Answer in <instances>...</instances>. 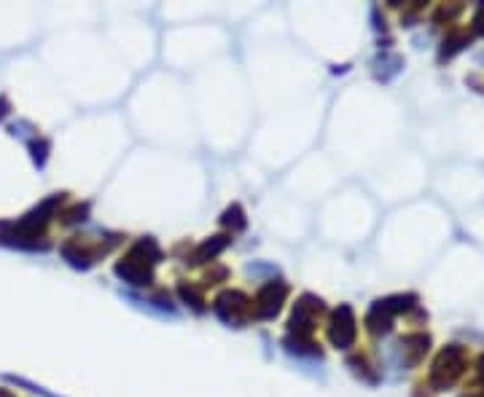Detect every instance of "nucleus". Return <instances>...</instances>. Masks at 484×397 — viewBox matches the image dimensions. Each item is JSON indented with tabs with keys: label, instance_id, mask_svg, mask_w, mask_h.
Instances as JSON below:
<instances>
[{
	"label": "nucleus",
	"instance_id": "1",
	"mask_svg": "<svg viewBox=\"0 0 484 397\" xmlns=\"http://www.w3.org/2000/svg\"><path fill=\"white\" fill-rule=\"evenodd\" d=\"M323 311L321 298L315 296H301L299 304L290 314V333H296L299 338L310 336L312 333V325H315V317Z\"/></svg>",
	"mask_w": 484,
	"mask_h": 397
},
{
	"label": "nucleus",
	"instance_id": "2",
	"mask_svg": "<svg viewBox=\"0 0 484 397\" xmlns=\"http://www.w3.org/2000/svg\"><path fill=\"white\" fill-rule=\"evenodd\" d=\"M328 338L336 349H347L355 341V314L350 306H339L331 317V328H328Z\"/></svg>",
	"mask_w": 484,
	"mask_h": 397
},
{
	"label": "nucleus",
	"instance_id": "3",
	"mask_svg": "<svg viewBox=\"0 0 484 397\" xmlns=\"http://www.w3.org/2000/svg\"><path fill=\"white\" fill-rule=\"evenodd\" d=\"M465 365V360H463V349L460 346H447L444 352H441V357L436 360V368H433V384L436 387H447L452 384V378L463 370Z\"/></svg>",
	"mask_w": 484,
	"mask_h": 397
},
{
	"label": "nucleus",
	"instance_id": "4",
	"mask_svg": "<svg viewBox=\"0 0 484 397\" xmlns=\"http://www.w3.org/2000/svg\"><path fill=\"white\" fill-rule=\"evenodd\" d=\"M286 296H288V287H286L283 282H269L266 287H261V293L256 296V317L272 320V317L280 311Z\"/></svg>",
	"mask_w": 484,
	"mask_h": 397
},
{
	"label": "nucleus",
	"instance_id": "5",
	"mask_svg": "<svg viewBox=\"0 0 484 397\" xmlns=\"http://www.w3.org/2000/svg\"><path fill=\"white\" fill-rule=\"evenodd\" d=\"M245 309H248V298L237 290H226L224 296H218L216 301V314L224 320V322H242L245 317Z\"/></svg>",
	"mask_w": 484,
	"mask_h": 397
},
{
	"label": "nucleus",
	"instance_id": "6",
	"mask_svg": "<svg viewBox=\"0 0 484 397\" xmlns=\"http://www.w3.org/2000/svg\"><path fill=\"white\" fill-rule=\"evenodd\" d=\"M116 274L122 276L124 282H129V285H148L154 279L151 266L143 263V261H137L135 255H127L122 263H116Z\"/></svg>",
	"mask_w": 484,
	"mask_h": 397
},
{
	"label": "nucleus",
	"instance_id": "7",
	"mask_svg": "<svg viewBox=\"0 0 484 397\" xmlns=\"http://www.w3.org/2000/svg\"><path fill=\"white\" fill-rule=\"evenodd\" d=\"M129 255H135L137 261H143V263H148V266H154V263H159L161 261V250L154 239H140L137 245L132 247Z\"/></svg>",
	"mask_w": 484,
	"mask_h": 397
},
{
	"label": "nucleus",
	"instance_id": "8",
	"mask_svg": "<svg viewBox=\"0 0 484 397\" xmlns=\"http://www.w3.org/2000/svg\"><path fill=\"white\" fill-rule=\"evenodd\" d=\"M231 239L229 237H224V234H218V237H213V239H207L205 245L199 247L196 252H194V263H205V261H210V258H216L221 250H226V245H229Z\"/></svg>",
	"mask_w": 484,
	"mask_h": 397
},
{
	"label": "nucleus",
	"instance_id": "9",
	"mask_svg": "<svg viewBox=\"0 0 484 397\" xmlns=\"http://www.w3.org/2000/svg\"><path fill=\"white\" fill-rule=\"evenodd\" d=\"M62 255H65V261H67L70 266H76V269H89V266H92V255H89L87 250H81L76 242L62 245Z\"/></svg>",
	"mask_w": 484,
	"mask_h": 397
},
{
	"label": "nucleus",
	"instance_id": "10",
	"mask_svg": "<svg viewBox=\"0 0 484 397\" xmlns=\"http://www.w3.org/2000/svg\"><path fill=\"white\" fill-rule=\"evenodd\" d=\"M221 223H224V226H231L234 231H242V228L248 226L245 213H242V207H240V204H231V207L224 213V217H221Z\"/></svg>",
	"mask_w": 484,
	"mask_h": 397
},
{
	"label": "nucleus",
	"instance_id": "11",
	"mask_svg": "<svg viewBox=\"0 0 484 397\" xmlns=\"http://www.w3.org/2000/svg\"><path fill=\"white\" fill-rule=\"evenodd\" d=\"M178 293H181V298H183L186 304H192L196 311H205V298H202V293H199L194 285H181Z\"/></svg>",
	"mask_w": 484,
	"mask_h": 397
},
{
	"label": "nucleus",
	"instance_id": "12",
	"mask_svg": "<svg viewBox=\"0 0 484 397\" xmlns=\"http://www.w3.org/2000/svg\"><path fill=\"white\" fill-rule=\"evenodd\" d=\"M286 346H288L290 352H299V354H321V349H318L312 341H304V338H299V336L286 338Z\"/></svg>",
	"mask_w": 484,
	"mask_h": 397
},
{
	"label": "nucleus",
	"instance_id": "13",
	"mask_svg": "<svg viewBox=\"0 0 484 397\" xmlns=\"http://www.w3.org/2000/svg\"><path fill=\"white\" fill-rule=\"evenodd\" d=\"M30 151H32V161H35L38 167H43V164H46V156H49V143H46V140H32Z\"/></svg>",
	"mask_w": 484,
	"mask_h": 397
},
{
	"label": "nucleus",
	"instance_id": "14",
	"mask_svg": "<svg viewBox=\"0 0 484 397\" xmlns=\"http://www.w3.org/2000/svg\"><path fill=\"white\" fill-rule=\"evenodd\" d=\"M87 213H89V207H76L70 217H67V223H78V220H87Z\"/></svg>",
	"mask_w": 484,
	"mask_h": 397
},
{
	"label": "nucleus",
	"instance_id": "15",
	"mask_svg": "<svg viewBox=\"0 0 484 397\" xmlns=\"http://www.w3.org/2000/svg\"><path fill=\"white\" fill-rule=\"evenodd\" d=\"M474 25H476V30H479V32H484V5H482V11L476 14V19H474Z\"/></svg>",
	"mask_w": 484,
	"mask_h": 397
},
{
	"label": "nucleus",
	"instance_id": "16",
	"mask_svg": "<svg viewBox=\"0 0 484 397\" xmlns=\"http://www.w3.org/2000/svg\"><path fill=\"white\" fill-rule=\"evenodd\" d=\"M5 113H8V102H5V99H0V119H3Z\"/></svg>",
	"mask_w": 484,
	"mask_h": 397
},
{
	"label": "nucleus",
	"instance_id": "17",
	"mask_svg": "<svg viewBox=\"0 0 484 397\" xmlns=\"http://www.w3.org/2000/svg\"><path fill=\"white\" fill-rule=\"evenodd\" d=\"M0 397H11V395H8V392H5V389H0Z\"/></svg>",
	"mask_w": 484,
	"mask_h": 397
},
{
	"label": "nucleus",
	"instance_id": "18",
	"mask_svg": "<svg viewBox=\"0 0 484 397\" xmlns=\"http://www.w3.org/2000/svg\"><path fill=\"white\" fill-rule=\"evenodd\" d=\"M482 376H484V357H482Z\"/></svg>",
	"mask_w": 484,
	"mask_h": 397
}]
</instances>
